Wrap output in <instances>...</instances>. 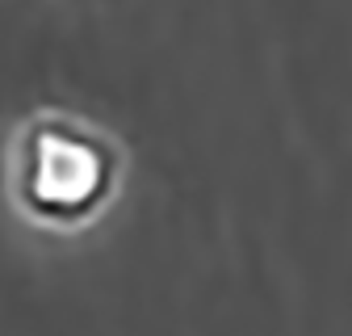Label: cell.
<instances>
[{"label": "cell", "instance_id": "1", "mask_svg": "<svg viewBox=\"0 0 352 336\" xmlns=\"http://www.w3.org/2000/svg\"><path fill=\"white\" fill-rule=\"evenodd\" d=\"M30 198L51 210H80L105 185V156L93 139L67 131H42L30 147Z\"/></svg>", "mask_w": 352, "mask_h": 336}]
</instances>
